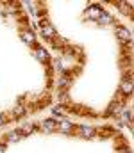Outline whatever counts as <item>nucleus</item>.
<instances>
[{"label":"nucleus","instance_id":"12","mask_svg":"<svg viewBox=\"0 0 134 153\" xmlns=\"http://www.w3.org/2000/svg\"><path fill=\"white\" fill-rule=\"evenodd\" d=\"M22 137H23V135L20 134V130H16V132H9V134H7V141H9V143H14V141H20Z\"/></svg>","mask_w":134,"mask_h":153},{"label":"nucleus","instance_id":"20","mask_svg":"<svg viewBox=\"0 0 134 153\" xmlns=\"http://www.w3.org/2000/svg\"><path fill=\"white\" fill-rule=\"evenodd\" d=\"M120 153H131V150H125V152H120Z\"/></svg>","mask_w":134,"mask_h":153},{"label":"nucleus","instance_id":"16","mask_svg":"<svg viewBox=\"0 0 134 153\" xmlns=\"http://www.w3.org/2000/svg\"><path fill=\"white\" fill-rule=\"evenodd\" d=\"M95 134H100V135H115V132L113 130H95Z\"/></svg>","mask_w":134,"mask_h":153},{"label":"nucleus","instance_id":"9","mask_svg":"<svg viewBox=\"0 0 134 153\" xmlns=\"http://www.w3.org/2000/svg\"><path fill=\"white\" fill-rule=\"evenodd\" d=\"M22 38H23V41H25L29 46H36V39H34V34H32V32H23Z\"/></svg>","mask_w":134,"mask_h":153},{"label":"nucleus","instance_id":"7","mask_svg":"<svg viewBox=\"0 0 134 153\" xmlns=\"http://www.w3.org/2000/svg\"><path fill=\"white\" fill-rule=\"evenodd\" d=\"M118 112H122V103L116 100V102H113V103L109 105V109H107V112H106V114L111 116V114H118Z\"/></svg>","mask_w":134,"mask_h":153},{"label":"nucleus","instance_id":"8","mask_svg":"<svg viewBox=\"0 0 134 153\" xmlns=\"http://www.w3.org/2000/svg\"><path fill=\"white\" fill-rule=\"evenodd\" d=\"M97 22H98V23H100V25H111V23H113V22H115V20H113V16H109V14H107V13H106V11H104V13H102V14H100V18H98V20H97Z\"/></svg>","mask_w":134,"mask_h":153},{"label":"nucleus","instance_id":"15","mask_svg":"<svg viewBox=\"0 0 134 153\" xmlns=\"http://www.w3.org/2000/svg\"><path fill=\"white\" fill-rule=\"evenodd\" d=\"M23 112H25V111H23V107H22V105H16V107H14V111H13L14 117H20V116H23Z\"/></svg>","mask_w":134,"mask_h":153},{"label":"nucleus","instance_id":"19","mask_svg":"<svg viewBox=\"0 0 134 153\" xmlns=\"http://www.w3.org/2000/svg\"><path fill=\"white\" fill-rule=\"evenodd\" d=\"M4 123H5V119H4V116H0V126H2Z\"/></svg>","mask_w":134,"mask_h":153},{"label":"nucleus","instance_id":"10","mask_svg":"<svg viewBox=\"0 0 134 153\" xmlns=\"http://www.w3.org/2000/svg\"><path fill=\"white\" fill-rule=\"evenodd\" d=\"M41 32H43V36H45L46 39L55 38V30H54V27H52V25H48V27H45V29H41Z\"/></svg>","mask_w":134,"mask_h":153},{"label":"nucleus","instance_id":"6","mask_svg":"<svg viewBox=\"0 0 134 153\" xmlns=\"http://www.w3.org/2000/svg\"><path fill=\"white\" fill-rule=\"evenodd\" d=\"M79 132L84 135V137H88V139H93L97 134H95V128H91V126H88V125H82L81 128H79Z\"/></svg>","mask_w":134,"mask_h":153},{"label":"nucleus","instance_id":"5","mask_svg":"<svg viewBox=\"0 0 134 153\" xmlns=\"http://www.w3.org/2000/svg\"><path fill=\"white\" fill-rule=\"evenodd\" d=\"M57 130L63 132V134H72L73 132V125L70 121H61V123H57Z\"/></svg>","mask_w":134,"mask_h":153},{"label":"nucleus","instance_id":"1","mask_svg":"<svg viewBox=\"0 0 134 153\" xmlns=\"http://www.w3.org/2000/svg\"><path fill=\"white\" fill-rule=\"evenodd\" d=\"M120 93L125 94V96H131L133 94V75L125 76L120 84Z\"/></svg>","mask_w":134,"mask_h":153},{"label":"nucleus","instance_id":"4","mask_svg":"<svg viewBox=\"0 0 134 153\" xmlns=\"http://www.w3.org/2000/svg\"><path fill=\"white\" fill-rule=\"evenodd\" d=\"M41 130L43 132H55L57 130V123L54 119H45L41 123Z\"/></svg>","mask_w":134,"mask_h":153},{"label":"nucleus","instance_id":"11","mask_svg":"<svg viewBox=\"0 0 134 153\" xmlns=\"http://www.w3.org/2000/svg\"><path fill=\"white\" fill-rule=\"evenodd\" d=\"M34 130H36V126L29 123V125H23V126L20 128V134H22V135H29V134H32Z\"/></svg>","mask_w":134,"mask_h":153},{"label":"nucleus","instance_id":"14","mask_svg":"<svg viewBox=\"0 0 134 153\" xmlns=\"http://www.w3.org/2000/svg\"><path fill=\"white\" fill-rule=\"evenodd\" d=\"M68 82H70V78H68L66 75H63L59 80H57V87H66V85H68Z\"/></svg>","mask_w":134,"mask_h":153},{"label":"nucleus","instance_id":"13","mask_svg":"<svg viewBox=\"0 0 134 153\" xmlns=\"http://www.w3.org/2000/svg\"><path fill=\"white\" fill-rule=\"evenodd\" d=\"M36 57H38L40 61H43V62H46V61H48V53L45 52L43 48H36Z\"/></svg>","mask_w":134,"mask_h":153},{"label":"nucleus","instance_id":"2","mask_svg":"<svg viewBox=\"0 0 134 153\" xmlns=\"http://www.w3.org/2000/svg\"><path fill=\"white\" fill-rule=\"evenodd\" d=\"M116 34H118V38H120L122 43H129V45L133 43V34H131L125 27H120V25H118V27H116Z\"/></svg>","mask_w":134,"mask_h":153},{"label":"nucleus","instance_id":"17","mask_svg":"<svg viewBox=\"0 0 134 153\" xmlns=\"http://www.w3.org/2000/svg\"><path fill=\"white\" fill-rule=\"evenodd\" d=\"M48 25H50V23H48L46 20H41V22H40V27H41V29H45V27H48Z\"/></svg>","mask_w":134,"mask_h":153},{"label":"nucleus","instance_id":"18","mask_svg":"<svg viewBox=\"0 0 134 153\" xmlns=\"http://www.w3.org/2000/svg\"><path fill=\"white\" fill-rule=\"evenodd\" d=\"M5 152V144H0V153H4Z\"/></svg>","mask_w":134,"mask_h":153},{"label":"nucleus","instance_id":"3","mask_svg":"<svg viewBox=\"0 0 134 153\" xmlns=\"http://www.w3.org/2000/svg\"><path fill=\"white\" fill-rule=\"evenodd\" d=\"M102 13H104V11H102V9H100L98 5H91V7H88V9H86L84 16H86L88 20H98Z\"/></svg>","mask_w":134,"mask_h":153}]
</instances>
